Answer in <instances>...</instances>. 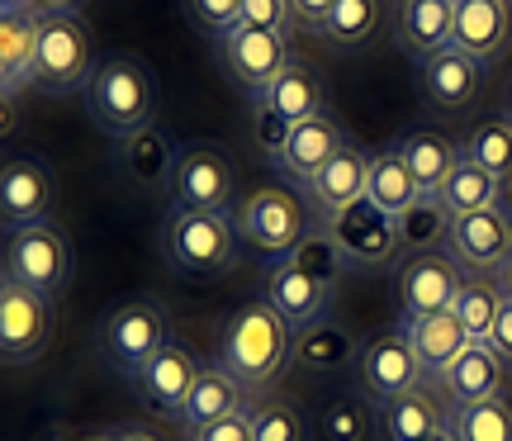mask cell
I'll use <instances>...</instances> for the list:
<instances>
[{"label": "cell", "mask_w": 512, "mask_h": 441, "mask_svg": "<svg viewBox=\"0 0 512 441\" xmlns=\"http://www.w3.org/2000/svg\"><path fill=\"white\" fill-rule=\"evenodd\" d=\"M86 114L105 138H128V133L157 129V110H162V86L157 72L147 67L143 57L133 53H110L95 62L91 81H86Z\"/></svg>", "instance_id": "1"}, {"label": "cell", "mask_w": 512, "mask_h": 441, "mask_svg": "<svg viewBox=\"0 0 512 441\" xmlns=\"http://www.w3.org/2000/svg\"><path fill=\"white\" fill-rule=\"evenodd\" d=\"M294 351V328L266 299H247L242 309L228 313V323L219 332V366L252 389H266L280 380V370L290 366Z\"/></svg>", "instance_id": "2"}, {"label": "cell", "mask_w": 512, "mask_h": 441, "mask_svg": "<svg viewBox=\"0 0 512 441\" xmlns=\"http://www.w3.org/2000/svg\"><path fill=\"white\" fill-rule=\"evenodd\" d=\"M238 223L209 209H176L162 219L157 247L176 276H228L238 266Z\"/></svg>", "instance_id": "3"}, {"label": "cell", "mask_w": 512, "mask_h": 441, "mask_svg": "<svg viewBox=\"0 0 512 441\" xmlns=\"http://www.w3.org/2000/svg\"><path fill=\"white\" fill-rule=\"evenodd\" d=\"M166 342H171V313H166V304L152 299V294H138V299L114 304V309L100 318V328H95V347L105 356V366H110L114 375H128V380H138V375L162 356Z\"/></svg>", "instance_id": "4"}, {"label": "cell", "mask_w": 512, "mask_h": 441, "mask_svg": "<svg viewBox=\"0 0 512 441\" xmlns=\"http://www.w3.org/2000/svg\"><path fill=\"white\" fill-rule=\"evenodd\" d=\"M95 43L76 15H43L38 24V62H34V91L38 95H76L86 91L95 72Z\"/></svg>", "instance_id": "5"}, {"label": "cell", "mask_w": 512, "mask_h": 441, "mask_svg": "<svg viewBox=\"0 0 512 441\" xmlns=\"http://www.w3.org/2000/svg\"><path fill=\"white\" fill-rule=\"evenodd\" d=\"M72 271H76L72 242H67V233H57L53 223H29V228H10L5 233V280L57 299L72 285Z\"/></svg>", "instance_id": "6"}, {"label": "cell", "mask_w": 512, "mask_h": 441, "mask_svg": "<svg viewBox=\"0 0 512 441\" xmlns=\"http://www.w3.org/2000/svg\"><path fill=\"white\" fill-rule=\"evenodd\" d=\"M238 238L252 247L261 261H285L294 257V247L309 238V219H304V204L294 200L290 190L280 185H261L247 200L238 204Z\"/></svg>", "instance_id": "7"}, {"label": "cell", "mask_w": 512, "mask_h": 441, "mask_svg": "<svg viewBox=\"0 0 512 441\" xmlns=\"http://www.w3.org/2000/svg\"><path fill=\"white\" fill-rule=\"evenodd\" d=\"M465 266L451 252H408L399 266V332L432 318V313H451L456 309L460 290H465Z\"/></svg>", "instance_id": "8"}, {"label": "cell", "mask_w": 512, "mask_h": 441, "mask_svg": "<svg viewBox=\"0 0 512 441\" xmlns=\"http://www.w3.org/2000/svg\"><path fill=\"white\" fill-rule=\"evenodd\" d=\"M166 195L176 209H209V214H228L233 195H238V166L233 157L214 143H190L176 157Z\"/></svg>", "instance_id": "9"}, {"label": "cell", "mask_w": 512, "mask_h": 441, "mask_svg": "<svg viewBox=\"0 0 512 441\" xmlns=\"http://www.w3.org/2000/svg\"><path fill=\"white\" fill-rule=\"evenodd\" d=\"M356 385H361V394L375 408L427 385V370H422L408 332H384V337L361 347V356H356Z\"/></svg>", "instance_id": "10"}, {"label": "cell", "mask_w": 512, "mask_h": 441, "mask_svg": "<svg viewBox=\"0 0 512 441\" xmlns=\"http://www.w3.org/2000/svg\"><path fill=\"white\" fill-rule=\"evenodd\" d=\"M214 48H219V62H223V72H228V81L242 86L252 100H261V95L271 91L275 76L294 62L285 29H238V34H228Z\"/></svg>", "instance_id": "11"}, {"label": "cell", "mask_w": 512, "mask_h": 441, "mask_svg": "<svg viewBox=\"0 0 512 441\" xmlns=\"http://www.w3.org/2000/svg\"><path fill=\"white\" fill-rule=\"evenodd\" d=\"M446 252H451L470 276H503V266L512 261V209L508 204H494V209L451 219Z\"/></svg>", "instance_id": "12"}, {"label": "cell", "mask_w": 512, "mask_h": 441, "mask_svg": "<svg viewBox=\"0 0 512 441\" xmlns=\"http://www.w3.org/2000/svg\"><path fill=\"white\" fill-rule=\"evenodd\" d=\"M53 337V299L48 294L0 280V351L5 366H29Z\"/></svg>", "instance_id": "13"}, {"label": "cell", "mask_w": 512, "mask_h": 441, "mask_svg": "<svg viewBox=\"0 0 512 441\" xmlns=\"http://www.w3.org/2000/svg\"><path fill=\"white\" fill-rule=\"evenodd\" d=\"M332 242H337V252L347 266L356 271H380L389 261L403 252V233H399V219H389L380 214L370 200H361L356 209H347L337 223H328Z\"/></svg>", "instance_id": "14"}, {"label": "cell", "mask_w": 512, "mask_h": 441, "mask_svg": "<svg viewBox=\"0 0 512 441\" xmlns=\"http://www.w3.org/2000/svg\"><path fill=\"white\" fill-rule=\"evenodd\" d=\"M332 290H337L332 276L313 271V266H304V261L285 257L266 271V294H261V299H266V304L299 332V328H309V323H318V318H328Z\"/></svg>", "instance_id": "15"}, {"label": "cell", "mask_w": 512, "mask_h": 441, "mask_svg": "<svg viewBox=\"0 0 512 441\" xmlns=\"http://www.w3.org/2000/svg\"><path fill=\"white\" fill-rule=\"evenodd\" d=\"M418 91L427 110L470 114L479 105V95H484V67L451 43V48H441V53L418 62Z\"/></svg>", "instance_id": "16"}, {"label": "cell", "mask_w": 512, "mask_h": 441, "mask_svg": "<svg viewBox=\"0 0 512 441\" xmlns=\"http://www.w3.org/2000/svg\"><path fill=\"white\" fill-rule=\"evenodd\" d=\"M53 204H57V181L43 157L24 152V157L5 162V176H0V219H5V233L10 228H29V223H48Z\"/></svg>", "instance_id": "17"}, {"label": "cell", "mask_w": 512, "mask_h": 441, "mask_svg": "<svg viewBox=\"0 0 512 441\" xmlns=\"http://www.w3.org/2000/svg\"><path fill=\"white\" fill-rule=\"evenodd\" d=\"M366 181H370V152L347 143L299 195H304V204L318 214V223L328 228V223H337L347 209H356V204L366 200Z\"/></svg>", "instance_id": "18"}, {"label": "cell", "mask_w": 512, "mask_h": 441, "mask_svg": "<svg viewBox=\"0 0 512 441\" xmlns=\"http://www.w3.org/2000/svg\"><path fill=\"white\" fill-rule=\"evenodd\" d=\"M347 147V129H342V119H332V114H313V119H304V124H294L290 138H285V147L271 157V166L285 176V181H294V190H304V185L323 171V166L337 157Z\"/></svg>", "instance_id": "19"}, {"label": "cell", "mask_w": 512, "mask_h": 441, "mask_svg": "<svg viewBox=\"0 0 512 441\" xmlns=\"http://www.w3.org/2000/svg\"><path fill=\"white\" fill-rule=\"evenodd\" d=\"M200 370L204 366L195 361V351L171 337V342L162 347V356H157L133 385H138V394H143V404L152 408V413H162V418H171V423H181V408H185V399H190L195 380H200Z\"/></svg>", "instance_id": "20"}, {"label": "cell", "mask_w": 512, "mask_h": 441, "mask_svg": "<svg viewBox=\"0 0 512 441\" xmlns=\"http://www.w3.org/2000/svg\"><path fill=\"white\" fill-rule=\"evenodd\" d=\"M512 38V0H456V43L465 57H475L489 72L508 53Z\"/></svg>", "instance_id": "21"}, {"label": "cell", "mask_w": 512, "mask_h": 441, "mask_svg": "<svg viewBox=\"0 0 512 441\" xmlns=\"http://www.w3.org/2000/svg\"><path fill=\"white\" fill-rule=\"evenodd\" d=\"M503 385H508V361L498 356L489 342H470L460 351V361L437 380V394L446 404H489V399H503Z\"/></svg>", "instance_id": "22"}, {"label": "cell", "mask_w": 512, "mask_h": 441, "mask_svg": "<svg viewBox=\"0 0 512 441\" xmlns=\"http://www.w3.org/2000/svg\"><path fill=\"white\" fill-rule=\"evenodd\" d=\"M451 38H456V0H399V10H394V43L413 62L451 48Z\"/></svg>", "instance_id": "23"}, {"label": "cell", "mask_w": 512, "mask_h": 441, "mask_svg": "<svg viewBox=\"0 0 512 441\" xmlns=\"http://www.w3.org/2000/svg\"><path fill=\"white\" fill-rule=\"evenodd\" d=\"M38 10H0V86L5 105H15L19 91H34V62H38Z\"/></svg>", "instance_id": "24"}, {"label": "cell", "mask_w": 512, "mask_h": 441, "mask_svg": "<svg viewBox=\"0 0 512 441\" xmlns=\"http://www.w3.org/2000/svg\"><path fill=\"white\" fill-rule=\"evenodd\" d=\"M176 157L181 147L171 143L162 129H143L128 133L114 143V166L133 190H166L171 185V171H176Z\"/></svg>", "instance_id": "25"}, {"label": "cell", "mask_w": 512, "mask_h": 441, "mask_svg": "<svg viewBox=\"0 0 512 441\" xmlns=\"http://www.w3.org/2000/svg\"><path fill=\"white\" fill-rule=\"evenodd\" d=\"M252 408V389L233 380L228 370L214 361V366L200 370V380L190 389V399L181 408V427L185 432H200V427H214L223 418H233V413H247Z\"/></svg>", "instance_id": "26"}, {"label": "cell", "mask_w": 512, "mask_h": 441, "mask_svg": "<svg viewBox=\"0 0 512 441\" xmlns=\"http://www.w3.org/2000/svg\"><path fill=\"white\" fill-rule=\"evenodd\" d=\"M356 356H361V347H356L351 328L328 313V318H318V323L294 332L290 366L304 370V375H332V370H347Z\"/></svg>", "instance_id": "27"}, {"label": "cell", "mask_w": 512, "mask_h": 441, "mask_svg": "<svg viewBox=\"0 0 512 441\" xmlns=\"http://www.w3.org/2000/svg\"><path fill=\"white\" fill-rule=\"evenodd\" d=\"M366 200L380 209V214H389V219H403L408 209H418L427 195H422L418 176L408 171V162H403L399 143L380 147V152H370V181H366Z\"/></svg>", "instance_id": "28"}, {"label": "cell", "mask_w": 512, "mask_h": 441, "mask_svg": "<svg viewBox=\"0 0 512 441\" xmlns=\"http://www.w3.org/2000/svg\"><path fill=\"white\" fill-rule=\"evenodd\" d=\"M323 105H328L323 76L313 72L309 62H299V57L275 76L271 91L256 100V110H271L275 119H285V124H304V119H313V114H328Z\"/></svg>", "instance_id": "29"}, {"label": "cell", "mask_w": 512, "mask_h": 441, "mask_svg": "<svg viewBox=\"0 0 512 441\" xmlns=\"http://www.w3.org/2000/svg\"><path fill=\"white\" fill-rule=\"evenodd\" d=\"M403 332H408V342H413L422 370H427V385H437L441 375L460 361V351L475 342V337L465 332V323L456 318V309L432 313V318H422V323H413V328H403Z\"/></svg>", "instance_id": "30"}, {"label": "cell", "mask_w": 512, "mask_h": 441, "mask_svg": "<svg viewBox=\"0 0 512 441\" xmlns=\"http://www.w3.org/2000/svg\"><path fill=\"white\" fill-rule=\"evenodd\" d=\"M375 418H380L384 441H422L446 427V404H441L437 385H422V389H413V394H403V399L380 404Z\"/></svg>", "instance_id": "31"}, {"label": "cell", "mask_w": 512, "mask_h": 441, "mask_svg": "<svg viewBox=\"0 0 512 441\" xmlns=\"http://www.w3.org/2000/svg\"><path fill=\"white\" fill-rule=\"evenodd\" d=\"M399 152H403V162H408V171L418 176V185H422V195H427V200H437L441 185H446V176H451V171L460 166V157H465V147L451 143L441 129L403 133Z\"/></svg>", "instance_id": "32"}, {"label": "cell", "mask_w": 512, "mask_h": 441, "mask_svg": "<svg viewBox=\"0 0 512 441\" xmlns=\"http://www.w3.org/2000/svg\"><path fill=\"white\" fill-rule=\"evenodd\" d=\"M437 204L451 214V219H460V214H479V209H494V204H503V181H494L484 166H475L470 157H460V166L446 176V185H441Z\"/></svg>", "instance_id": "33"}, {"label": "cell", "mask_w": 512, "mask_h": 441, "mask_svg": "<svg viewBox=\"0 0 512 441\" xmlns=\"http://www.w3.org/2000/svg\"><path fill=\"white\" fill-rule=\"evenodd\" d=\"M384 29V0H337L323 29V43L332 48H361Z\"/></svg>", "instance_id": "34"}, {"label": "cell", "mask_w": 512, "mask_h": 441, "mask_svg": "<svg viewBox=\"0 0 512 441\" xmlns=\"http://www.w3.org/2000/svg\"><path fill=\"white\" fill-rule=\"evenodd\" d=\"M446 427L456 441H512V408L503 399L489 404H446Z\"/></svg>", "instance_id": "35"}, {"label": "cell", "mask_w": 512, "mask_h": 441, "mask_svg": "<svg viewBox=\"0 0 512 441\" xmlns=\"http://www.w3.org/2000/svg\"><path fill=\"white\" fill-rule=\"evenodd\" d=\"M503 304H508V294H503L498 276H470L465 290H460V299H456V318L465 323V332H470L475 342H489V332H494Z\"/></svg>", "instance_id": "36"}, {"label": "cell", "mask_w": 512, "mask_h": 441, "mask_svg": "<svg viewBox=\"0 0 512 441\" xmlns=\"http://www.w3.org/2000/svg\"><path fill=\"white\" fill-rule=\"evenodd\" d=\"M465 157L475 166H484L494 181H503V190L512 185V119L508 114H498V119H484L475 133H470V143H465Z\"/></svg>", "instance_id": "37"}, {"label": "cell", "mask_w": 512, "mask_h": 441, "mask_svg": "<svg viewBox=\"0 0 512 441\" xmlns=\"http://www.w3.org/2000/svg\"><path fill=\"white\" fill-rule=\"evenodd\" d=\"M403 247L413 252H446V233H451V214L437 200H422L418 209H408L399 219Z\"/></svg>", "instance_id": "38"}, {"label": "cell", "mask_w": 512, "mask_h": 441, "mask_svg": "<svg viewBox=\"0 0 512 441\" xmlns=\"http://www.w3.org/2000/svg\"><path fill=\"white\" fill-rule=\"evenodd\" d=\"M256 441H304V413L285 399H261L247 408Z\"/></svg>", "instance_id": "39"}, {"label": "cell", "mask_w": 512, "mask_h": 441, "mask_svg": "<svg viewBox=\"0 0 512 441\" xmlns=\"http://www.w3.org/2000/svg\"><path fill=\"white\" fill-rule=\"evenodd\" d=\"M323 437L328 441H370L366 399H332V404L323 408Z\"/></svg>", "instance_id": "40"}, {"label": "cell", "mask_w": 512, "mask_h": 441, "mask_svg": "<svg viewBox=\"0 0 512 441\" xmlns=\"http://www.w3.org/2000/svg\"><path fill=\"white\" fill-rule=\"evenodd\" d=\"M185 10H190V24L204 38H214V43L238 34V24H242V0H185Z\"/></svg>", "instance_id": "41"}, {"label": "cell", "mask_w": 512, "mask_h": 441, "mask_svg": "<svg viewBox=\"0 0 512 441\" xmlns=\"http://www.w3.org/2000/svg\"><path fill=\"white\" fill-rule=\"evenodd\" d=\"M238 29H285L290 34V0H242Z\"/></svg>", "instance_id": "42"}, {"label": "cell", "mask_w": 512, "mask_h": 441, "mask_svg": "<svg viewBox=\"0 0 512 441\" xmlns=\"http://www.w3.org/2000/svg\"><path fill=\"white\" fill-rule=\"evenodd\" d=\"M332 5H337V0H290V24L299 29V34H318V38H323Z\"/></svg>", "instance_id": "43"}, {"label": "cell", "mask_w": 512, "mask_h": 441, "mask_svg": "<svg viewBox=\"0 0 512 441\" xmlns=\"http://www.w3.org/2000/svg\"><path fill=\"white\" fill-rule=\"evenodd\" d=\"M190 437L195 441H256L247 413H233V418H223V423H214V427H200V432H190Z\"/></svg>", "instance_id": "44"}, {"label": "cell", "mask_w": 512, "mask_h": 441, "mask_svg": "<svg viewBox=\"0 0 512 441\" xmlns=\"http://www.w3.org/2000/svg\"><path fill=\"white\" fill-rule=\"evenodd\" d=\"M489 347H494L498 356H503V361H508V366H512V299H508V304H503V313H498L494 332H489Z\"/></svg>", "instance_id": "45"}, {"label": "cell", "mask_w": 512, "mask_h": 441, "mask_svg": "<svg viewBox=\"0 0 512 441\" xmlns=\"http://www.w3.org/2000/svg\"><path fill=\"white\" fill-rule=\"evenodd\" d=\"M86 0H34V10L38 15H76Z\"/></svg>", "instance_id": "46"}, {"label": "cell", "mask_w": 512, "mask_h": 441, "mask_svg": "<svg viewBox=\"0 0 512 441\" xmlns=\"http://www.w3.org/2000/svg\"><path fill=\"white\" fill-rule=\"evenodd\" d=\"M110 441H162V437H152L147 427H114Z\"/></svg>", "instance_id": "47"}, {"label": "cell", "mask_w": 512, "mask_h": 441, "mask_svg": "<svg viewBox=\"0 0 512 441\" xmlns=\"http://www.w3.org/2000/svg\"><path fill=\"white\" fill-rule=\"evenodd\" d=\"M53 441H110V432H62Z\"/></svg>", "instance_id": "48"}, {"label": "cell", "mask_w": 512, "mask_h": 441, "mask_svg": "<svg viewBox=\"0 0 512 441\" xmlns=\"http://www.w3.org/2000/svg\"><path fill=\"white\" fill-rule=\"evenodd\" d=\"M0 10H34V0H0Z\"/></svg>", "instance_id": "49"}, {"label": "cell", "mask_w": 512, "mask_h": 441, "mask_svg": "<svg viewBox=\"0 0 512 441\" xmlns=\"http://www.w3.org/2000/svg\"><path fill=\"white\" fill-rule=\"evenodd\" d=\"M498 285H503V294H508V299H512V261H508V266H503V276H498Z\"/></svg>", "instance_id": "50"}, {"label": "cell", "mask_w": 512, "mask_h": 441, "mask_svg": "<svg viewBox=\"0 0 512 441\" xmlns=\"http://www.w3.org/2000/svg\"><path fill=\"white\" fill-rule=\"evenodd\" d=\"M422 441H456V437H451V427H441V432H432V437H422Z\"/></svg>", "instance_id": "51"}, {"label": "cell", "mask_w": 512, "mask_h": 441, "mask_svg": "<svg viewBox=\"0 0 512 441\" xmlns=\"http://www.w3.org/2000/svg\"><path fill=\"white\" fill-rule=\"evenodd\" d=\"M503 114H508V119H512V91H508V110H503Z\"/></svg>", "instance_id": "52"}]
</instances>
